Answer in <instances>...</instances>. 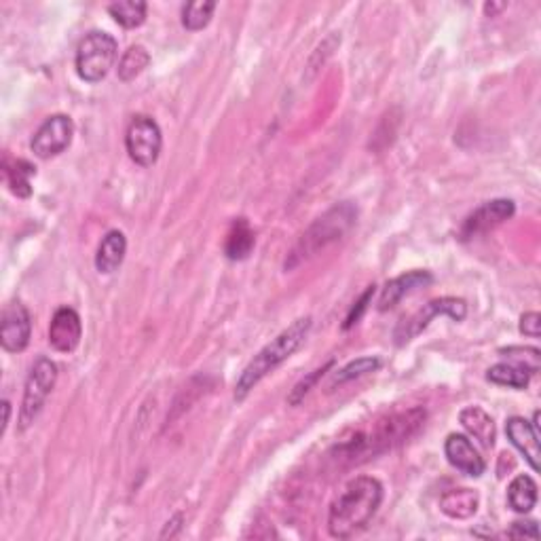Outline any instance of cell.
<instances>
[{
  "mask_svg": "<svg viewBox=\"0 0 541 541\" xmlns=\"http://www.w3.org/2000/svg\"><path fill=\"white\" fill-rule=\"evenodd\" d=\"M425 417H428L425 408L417 406L406 412L392 414V417L378 421L370 434L358 436L353 438V440L342 444L339 448V459H350L358 463L359 457L368 459V457L387 453V450L400 447L408 438L417 434V431L423 428Z\"/></svg>",
  "mask_w": 541,
  "mask_h": 541,
  "instance_id": "cell-2",
  "label": "cell"
},
{
  "mask_svg": "<svg viewBox=\"0 0 541 541\" xmlns=\"http://www.w3.org/2000/svg\"><path fill=\"white\" fill-rule=\"evenodd\" d=\"M146 3L142 0H121V3H112L108 7V13L123 28H137L146 20Z\"/></svg>",
  "mask_w": 541,
  "mask_h": 541,
  "instance_id": "cell-22",
  "label": "cell"
},
{
  "mask_svg": "<svg viewBox=\"0 0 541 541\" xmlns=\"http://www.w3.org/2000/svg\"><path fill=\"white\" fill-rule=\"evenodd\" d=\"M30 330H32V322H30L26 306L22 303H11L3 311V324H0L3 350L9 353H20L26 350L30 342Z\"/></svg>",
  "mask_w": 541,
  "mask_h": 541,
  "instance_id": "cell-11",
  "label": "cell"
},
{
  "mask_svg": "<svg viewBox=\"0 0 541 541\" xmlns=\"http://www.w3.org/2000/svg\"><path fill=\"white\" fill-rule=\"evenodd\" d=\"M75 136V123L66 114H53L40 125L32 137V153L39 159H51L70 146Z\"/></svg>",
  "mask_w": 541,
  "mask_h": 541,
  "instance_id": "cell-9",
  "label": "cell"
},
{
  "mask_svg": "<svg viewBox=\"0 0 541 541\" xmlns=\"http://www.w3.org/2000/svg\"><path fill=\"white\" fill-rule=\"evenodd\" d=\"M478 492L472 489H450L440 497V510L448 519L466 520L478 512Z\"/></svg>",
  "mask_w": 541,
  "mask_h": 541,
  "instance_id": "cell-17",
  "label": "cell"
},
{
  "mask_svg": "<svg viewBox=\"0 0 541 541\" xmlns=\"http://www.w3.org/2000/svg\"><path fill=\"white\" fill-rule=\"evenodd\" d=\"M58 381V366L47 358H39L30 370L26 389H23V402L20 412V428L28 430L43 411L47 398H49Z\"/></svg>",
  "mask_w": 541,
  "mask_h": 541,
  "instance_id": "cell-6",
  "label": "cell"
},
{
  "mask_svg": "<svg viewBox=\"0 0 541 541\" xmlns=\"http://www.w3.org/2000/svg\"><path fill=\"white\" fill-rule=\"evenodd\" d=\"M252 248H254V233H252L248 220L237 218L226 235L225 254L231 261H244L250 256Z\"/></svg>",
  "mask_w": 541,
  "mask_h": 541,
  "instance_id": "cell-19",
  "label": "cell"
},
{
  "mask_svg": "<svg viewBox=\"0 0 541 541\" xmlns=\"http://www.w3.org/2000/svg\"><path fill=\"white\" fill-rule=\"evenodd\" d=\"M378 368H381V359L378 358H359V359H356V362L347 364L345 368L336 372L334 385L353 381V378H359V377L368 375V372H375Z\"/></svg>",
  "mask_w": 541,
  "mask_h": 541,
  "instance_id": "cell-26",
  "label": "cell"
},
{
  "mask_svg": "<svg viewBox=\"0 0 541 541\" xmlns=\"http://www.w3.org/2000/svg\"><path fill=\"white\" fill-rule=\"evenodd\" d=\"M309 330L311 317H300L290 328H286L284 333L275 336L269 345H264L262 350L252 358V362L245 366L242 375H239L235 385V400H244L269 372H273L279 364H284L286 359L303 345Z\"/></svg>",
  "mask_w": 541,
  "mask_h": 541,
  "instance_id": "cell-3",
  "label": "cell"
},
{
  "mask_svg": "<svg viewBox=\"0 0 541 541\" xmlns=\"http://www.w3.org/2000/svg\"><path fill=\"white\" fill-rule=\"evenodd\" d=\"M506 7H508L506 3H486L484 4V13L489 15V17H495L499 13V11H503Z\"/></svg>",
  "mask_w": 541,
  "mask_h": 541,
  "instance_id": "cell-32",
  "label": "cell"
},
{
  "mask_svg": "<svg viewBox=\"0 0 541 541\" xmlns=\"http://www.w3.org/2000/svg\"><path fill=\"white\" fill-rule=\"evenodd\" d=\"M501 353H506L512 359V364L525 368L528 375H535L539 370V359L541 353L535 347H510V350H501Z\"/></svg>",
  "mask_w": 541,
  "mask_h": 541,
  "instance_id": "cell-27",
  "label": "cell"
},
{
  "mask_svg": "<svg viewBox=\"0 0 541 541\" xmlns=\"http://www.w3.org/2000/svg\"><path fill=\"white\" fill-rule=\"evenodd\" d=\"M216 9V3H208V0H195V3L184 4L182 9V23L186 30L191 32H197V30H203L212 20V13Z\"/></svg>",
  "mask_w": 541,
  "mask_h": 541,
  "instance_id": "cell-25",
  "label": "cell"
},
{
  "mask_svg": "<svg viewBox=\"0 0 541 541\" xmlns=\"http://www.w3.org/2000/svg\"><path fill=\"white\" fill-rule=\"evenodd\" d=\"M516 212L514 201L510 200H492L486 201L484 206H480L476 212L470 214L463 222L461 226V239H472L478 235H484V233L492 231V228L503 225V222L510 220Z\"/></svg>",
  "mask_w": 541,
  "mask_h": 541,
  "instance_id": "cell-10",
  "label": "cell"
},
{
  "mask_svg": "<svg viewBox=\"0 0 541 541\" xmlns=\"http://www.w3.org/2000/svg\"><path fill=\"white\" fill-rule=\"evenodd\" d=\"M383 501V484L377 478L359 476L334 499L328 514V531L336 539H350L362 533L375 519Z\"/></svg>",
  "mask_w": 541,
  "mask_h": 541,
  "instance_id": "cell-1",
  "label": "cell"
},
{
  "mask_svg": "<svg viewBox=\"0 0 541 541\" xmlns=\"http://www.w3.org/2000/svg\"><path fill=\"white\" fill-rule=\"evenodd\" d=\"M117 40L106 32H89L76 49V72L85 83H100L117 59Z\"/></svg>",
  "mask_w": 541,
  "mask_h": 541,
  "instance_id": "cell-5",
  "label": "cell"
},
{
  "mask_svg": "<svg viewBox=\"0 0 541 541\" xmlns=\"http://www.w3.org/2000/svg\"><path fill=\"white\" fill-rule=\"evenodd\" d=\"M358 218V209L353 203L345 201L334 206L333 209H328L326 214L320 216L314 225H311L306 231L300 235L298 244L294 245L290 256L286 261V270L288 269H297L298 264H303L314 258L333 245L336 242H341L347 233L351 231V226L356 225Z\"/></svg>",
  "mask_w": 541,
  "mask_h": 541,
  "instance_id": "cell-4",
  "label": "cell"
},
{
  "mask_svg": "<svg viewBox=\"0 0 541 541\" xmlns=\"http://www.w3.org/2000/svg\"><path fill=\"white\" fill-rule=\"evenodd\" d=\"M444 453H447L450 466L466 474V476L478 478L486 470L484 459L478 455V450L474 448V444L467 436L450 434L447 442H444Z\"/></svg>",
  "mask_w": 541,
  "mask_h": 541,
  "instance_id": "cell-13",
  "label": "cell"
},
{
  "mask_svg": "<svg viewBox=\"0 0 541 541\" xmlns=\"http://www.w3.org/2000/svg\"><path fill=\"white\" fill-rule=\"evenodd\" d=\"M508 503L519 514L531 512L535 503H537V484H535V480L531 476H525V474L516 476L508 489Z\"/></svg>",
  "mask_w": 541,
  "mask_h": 541,
  "instance_id": "cell-21",
  "label": "cell"
},
{
  "mask_svg": "<svg viewBox=\"0 0 541 541\" xmlns=\"http://www.w3.org/2000/svg\"><path fill=\"white\" fill-rule=\"evenodd\" d=\"M36 173L34 165L28 164L26 159H4V180H7L9 189L13 195L26 197L32 195V186H30V180Z\"/></svg>",
  "mask_w": 541,
  "mask_h": 541,
  "instance_id": "cell-20",
  "label": "cell"
},
{
  "mask_svg": "<svg viewBox=\"0 0 541 541\" xmlns=\"http://www.w3.org/2000/svg\"><path fill=\"white\" fill-rule=\"evenodd\" d=\"M330 366H333V362H328L326 366H322V368H317V370H314L311 372L309 377H305L303 381L300 383H297V387L292 389V394H290V398H288V402H290L292 406H297V404H300V402H303V398L306 394L311 392V387H314V385L320 381V378L324 377V372H326Z\"/></svg>",
  "mask_w": 541,
  "mask_h": 541,
  "instance_id": "cell-28",
  "label": "cell"
},
{
  "mask_svg": "<svg viewBox=\"0 0 541 541\" xmlns=\"http://www.w3.org/2000/svg\"><path fill=\"white\" fill-rule=\"evenodd\" d=\"M83 336L81 317L70 306H62L53 315L49 326V345L59 353H72L79 347Z\"/></svg>",
  "mask_w": 541,
  "mask_h": 541,
  "instance_id": "cell-12",
  "label": "cell"
},
{
  "mask_svg": "<svg viewBox=\"0 0 541 541\" xmlns=\"http://www.w3.org/2000/svg\"><path fill=\"white\" fill-rule=\"evenodd\" d=\"M125 252H128V239L121 231H111L106 233V237L102 239L98 254H95V269L100 273H114L121 267Z\"/></svg>",
  "mask_w": 541,
  "mask_h": 541,
  "instance_id": "cell-16",
  "label": "cell"
},
{
  "mask_svg": "<svg viewBox=\"0 0 541 541\" xmlns=\"http://www.w3.org/2000/svg\"><path fill=\"white\" fill-rule=\"evenodd\" d=\"M438 315H448V317H453L455 322L466 320V315H467L466 300L453 298V297L430 300L428 305H423V309H419L417 314H412L408 320L400 322V326L395 328V333H394L395 345H404V342L412 341L414 336L423 333V330L431 324V320Z\"/></svg>",
  "mask_w": 541,
  "mask_h": 541,
  "instance_id": "cell-7",
  "label": "cell"
},
{
  "mask_svg": "<svg viewBox=\"0 0 541 541\" xmlns=\"http://www.w3.org/2000/svg\"><path fill=\"white\" fill-rule=\"evenodd\" d=\"M431 281H434V278H431L430 270H411V273H404L400 275V278L389 279L383 288L381 298H378V311L394 309L406 294L419 290V288L430 286Z\"/></svg>",
  "mask_w": 541,
  "mask_h": 541,
  "instance_id": "cell-14",
  "label": "cell"
},
{
  "mask_svg": "<svg viewBox=\"0 0 541 541\" xmlns=\"http://www.w3.org/2000/svg\"><path fill=\"white\" fill-rule=\"evenodd\" d=\"M3 411H4V421H3V434H4V430H7V425H9V414H11L9 400L3 402Z\"/></svg>",
  "mask_w": 541,
  "mask_h": 541,
  "instance_id": "cell-33",
  "label": "cell"
},
{
  "mask_svg": "<svg viewBox=\"0 0 541 541\" xmlns=\"http://www.w3.org/2000/svg\"><path fill=\"white\" fill-rule=\"evenodd\" d=\"M150 64L148 51L142 45H134L125 51V56L119 62V79L129 83L134 81L137 75H142L144 68Z\"/></svg>",
  "mask_w": 541,
  "mask_h": 541,
  "instance_id": "cell-24",
  "label": "cell"
},
{
  "mask_svg": "<svg viewBox=\"0 0 541 541\" xmlns=\"http://www.w3.org/2000/svg\"><path fill=\"white\" fill-rule=\"evenodd\" d=\"M486 378L495 385H503V387H514V389H525L528 385V378L531 375L525 368L516 364H495L491 366L489 372H486Z\"/></svg>",
  "mask_w": 541,
  "mask_h": 541,
  "instance_id": "cell-23",
  "label": "cell"
},
{
  "mask_svg": "<svg viewBox=\"0 0 541 541\" xmlns=\"http://www.w3.org/2000/svg\"><path fill=\"white\" fill-rule=\"evenodd\" d=\"M459 421L463 428L467 430V434L483 444V447L491 448L495 444V423L480 406H467L459 412Z\"/></svg>",
  "mask_w": 541,
  "mask_h": 541,
  "instance_id": "cell-18",
  "label": "cell"
},
{
  "mask_svg": "<svg viewBox=\"0 0 541 541\" xmlns=\"http://www.w3.org/2000/svg\"><path fill=\"white\" fill-rule=\"evenodd\" d=\"M125 146L131 161H136L137 165L150 167L157 164L161 146H164V136L155 119L146 117V114H137L131 119L128 134H125Z\"/></svg>",
  "mask_w": 541,
  "mask_h": 541,
  "instance_id": "cell-8",
  "label": "cell"
},
{
  "mask_svg": "<svg viewBox=\"0 0 541 541\" xmlns=\"http://www.w3.org/2000/svg\"><path fill=\"white\" fill-rule=\"evenodd\" d=\"M506 434L514 448L528 461V466L535 472L539 470V434L533 430V425L522 417H512L506 423Z\"/></svg>",
  "mask_w": 541,
  "mask_h": 541,
  "instance_id": "cell-15",
  "label": "cell"
},
{
  "mask_svg": "<svg viewBox=\"0 0 541 541\" xmlns=\"http://www.w3.org/2000/svg\"><path fill=\"white\" fill-rule=\"evenodd\" d=\"M520 333L531 336V339H537L541 334V315L539 314H525L520 317Z\"/></svg>",
  "mask_w": 541,
  "mask_h": 541,
  "instance_id": "cell-31",
  "label": "cell"
},
{
  "mask_svg": "<svg viewBox=\"0 0 541 541\" xmlns=\"http://www.w3.org/2000/svg\"><path fill=\"white\" fill-rule=\"evenodd\" d=\"M372 297H375V286H368V290H366V292L362 294V297H359L358 303H353L351 311H350V315H347L345 324H342V330H350L351 326H356V324H358L359 320H362L364 311L368 309V305H370Z\"/></svg>",
  "mask_w": 541,
  "mask_h": 541,
  "instance_id": "cell-29",
  "label": "cell"
},
{
  "mask_svg": "<svg viewBox=\"0 0 541 541\" xmlns=\"http://www.w3.org/2000/svg\"><path fill=\"white\" fill-rule=\"evenodd\" d=\"M508 537H531V539H537L539 537L537 522H535V520L514 522L512 528H510V531H508Z\"/></svg>",
  "mask_w": 541,
  "mask_h": 541,
  "instance_id": "cell-30",
  "label": "cell"
}]
</instances>
